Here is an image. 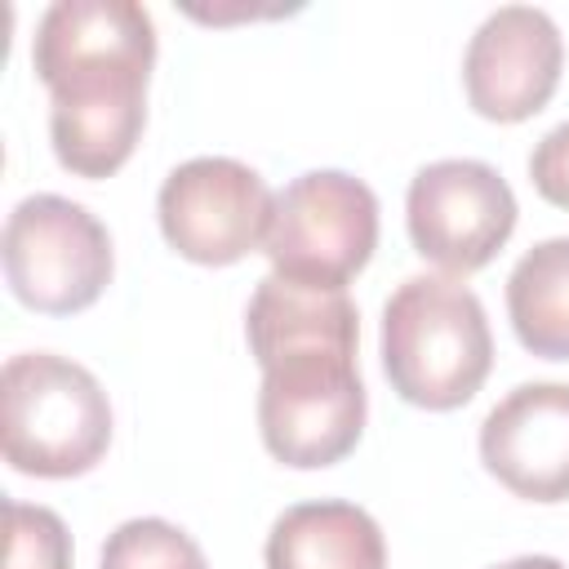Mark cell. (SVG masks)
Segmentation results:
<instances>
[{
	"label": "cell",
	"instance_id": "1",
	"mask_svg": "<svg viewBox=\"0 0 569 569\" xmlns=\"http://www.w3.org/2000/svg\"><path fill=\"white\" fill-rule=\"evenodd\" d=\"M249 351L262 365L258 431L284 467H333L365 431V382L356 369L360 316L347 289L262 276L244 311Z\"/></svg>",
	"mask_w": 569,
	"mask_h": 569
},
{
	"label": "cell",
	"instance_id": "17",
	"mask_svg": "<svg viewBox=\"0 0 569 569\" xmlns=\"http://www.w3.org/2000/svg\"><path fill=\"white\" fill-rule=\"evenodd\" d=\"M493 569H565L556 556H516L507 565H493Z\"/></svg>",
	"mask_w": 569,
	"mask_h": 569
},
{
	"label": "cell",
	"instance_id": "8",
	"mask_svg": "<svg viewBox=\"0 0 569 569\" xmlns=\"http://www.w3.org/2000/svg\"><path fill=\"white\" fill-rule=\"evenodd\" d=\"M560 67H565V40L551 13L533 4H502L467 40L462 53L467 102L498 124L529 120L556 93Z\"/></svg>",
	"mask_w": 569,
	"mask_h": 569
},
{
	"label": "cell",
	"instance_id": "9",
	"mask_svg": "<svg viewBox=\"0 0 569 569\" xmlns=\"http://www.w3.org/2000/svg\"><path fill=\"white\" fill-rule=\"evenodd\" d=\"M147 76L138 67H98L49 84V138L62 169L107 178L133 156L147 124Z\"/></svg>",
	"mask_w": 569,
	"mask_h": 569
},
{
	"label": "cell",
	"instance_id": "12",
	"mask_svg": "<svg viewBox=\"0 0 569 569\" xmlns=\"http://www.w3.org/2000/svg\"><path fill=\"white\" fill-rule=\"evenodd\" d=\"M267 569H387L382 529L356 502H293L267 533Z\"/></svg>",
	"mask_w": 569,
	"mask_h": 569
},
{
	"label": "cell",
	"instance_id": "3",
	"mask_svg": "<svg viewBox=\"0 0 569 569\" xmlns=\"http://www.w3.org/2000/svg\"><path fill=\"white\" fill-rule=\"evenodd\" d=\"M4 458L44 480L84 476L111 445V405L102 382L53 351L9 356L0 373Z\"/></svg>",
	"mask_w": 569,
	"mask_h": 569
},
{
	"label": "cell",
	"instance_id": "5",
	"mask_svg": "<svg viewBox=\"0 0 569 569\" xmlns=\"http://www.w3.org/2000/svg\"><path fill=\"white\" fill-rule=\"evenodd\" d=\"M0 249L13 298L44 316L93 307L116 267L107 227L84 204L49 191L13 204Z\"/></svg>",
	"mask_w": 569,
	"mask_h": 569
},
{
	"label": "cell",
	"instance_id": "2",
	"mask_svg": "<svg viewBox=\"0 0 569 569\" xmlns=\"http://www.w3.org/2000/svg\"><path fill=\"white\" fill-rule=\"evenodd\" d=\"M493 365L480 298L453 276H409L382 307V369L418 409L467 405Z\"/></svg>",
	"mask_w": 569,
	"mask_h": 569
},
{
	"label": "cell",
	"instance_id": "11",
	"mask_svg": "<svg viewBox=\"0 0 569 569\" xmlns=\"http://www.w3.org/2000/svg\"><path fill=\"white\" fill-rule=\"evenodd\" d=\"M31 67L49 84L93 67H156V22L133 0H58L40 13Z\"/></svg>",
	"mask_w": 569,
	"mask_h": 569
},
{
	"label": "cell",
	"instance_id": "15",
	"mask_svg": "<svg viewBox=\"0 0 569 569\" xmlns=\"http://www.w3.org/2000/svg\"><path fill=\"white\" fill-rule=\"evenodd\" d=\"M4 569H71V533L58 511L4 502Z\"/></svg>",
	"mask_w": 569,
	"mask_h": 569
},
{
	"label": "cell",
	"instance_id": "13",
	"mask_svg": "<svg viewBox=\"0 0 569 569\" xmlns=\"http://www.w3.org/2000/svg\"><path fill=\"white\" fill-rule=\"evenodd\" d=\"M507 316L525 351L569 360V236L538 240L511 267Z\"/></svg>",
	"mask_w": 569,
	"mask_h": 569
},
{
	"label": "cell",
	"instance_id": "16",
	"mask_svg": "<svg viewBox=\"0 0 569 569\" xmlns=\"http://www.w3.org/2000/svg\"><path fill=\"white\" fill-rule=\"evenodd\" d=\"M529 182L538 187L542 200L569 209V120L538 138L529 156Z\"/></svg>",
	"mask_w": 569,
	"mask_h": 569
},
{
	"label": "cell",
	"instance_id": "7",
	"mask_svg": "<svg viewBox=\"0 0 569 569\" xmlns=\"http://www.w3.org/2000/svg\"><path fill=\"white\" fill-rule=\"evenodd\" d=\"M516 196L507 178L485 160L422 164L405 196V222L413 249L449 276H467L493 262L516 231Z\"/></svg>",
	"mask_w": 569,
	"mask_h": 569
},
{
	"label": "cell",
	"instance_id": "6",
	"mask_svg": "<svg viewBox=\"0 0 569 569\" xmlns=\"http://www.w3.org/2000/svg\"><path fill=\"white\" fill-rule=\"evenodd\" d=\"M156 213L169 249L200 267H231L267 244L276 196L258 169L231 156H196L160 182Z\"/></svg>",
	"mask_w": 569,
	"mask_h": 569
},
{
	"label": "cell",
	"instance_id": "10",
	"mask_svg": "<svg viewBox=\"0 0 569 569\" xmlns=\"http://www.w3.org/2000/svg\"><path fill=\"white\" fill-rule=\"evenodd\" d=\"M485 467L529 502L569 498V382H520L480 422Z\"/></svg>",
	"mask_w": 569,
	"mask_h": 569
},
{
	"label": "cell",
	"instance_id": "4",
	"mask_svg": "<svg viewBox=\"0 0 569 569\" xmlns=\"http://www.w3.org/2000/svg\"><path fill=\"white\" fill-rule=\"evenodd\" d=\"M378 249V196L342 169H307L280 196L262 253L271 271L316 289H347Z\"/></svg>",
	"mask_w": 569,
	"mask_h": 569
},
{
	"label": "cell",
	"instance_id": "14",
	"mask_svg": "<svg viewBox=\"0 0 569 569\" xmlns=\"http://www.w3.org/2000/svg\"><path fill=\"white\" fill-rule=\"evenodd\" d=\"M102 569H209L204 551L160 516L124 520L102 542Z\"/></svg>",
	"mask_w": 569,
	"mask_h": 569
}]
</instances>
